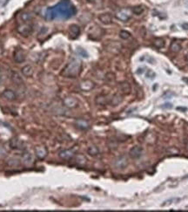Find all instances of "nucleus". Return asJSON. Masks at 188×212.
I'll return each instance as SVG.
<instances>
[{
    "mask_svg": "<svg viewBox=\"0 0 188 212\" xmlns=\"http://www.w3.org/2000/svg\"><path fill=\"white\" fill-rule=\"evenodd\" d=\"M75 126L80 130H86L90 127L89 122L84 119H78L75 121Z\"/></svg>",
    "mask_w": 188,
    "mask_h": 212,
    "instance_id": "412c9836",
    "label": "nucleus"
},
{
    "mask_svg": "<svg viewBox=\"0 0 188 212\" xmlns=\"http://www.w3.org/2000/svg\"><path fill=\"white\" fill-rule=\"evenodd\" d=\"M63 105L67 107V108H75L78 107L79 105V101L76 98L72 97V96H66L65 98H64L63 100Z\"/></svg>",
    "mask_w": 188,
    "mask_h": 212,
    "instance_id": "1a4fd4ad",
    "label": "nucleus"
},
{
    "mask_svg": "<svg viewBox=\"0 0 188 212\" xmlns=\"http://www.w3.org/2000/svg\"><path fill=\"white\" fill-rule=\"evenodd\" d=\"M140 71H138V73H142L143 72V68H141V69H139Z\"/></svg>",
    "mask_w": 188,
    "mask_h": 212,
    "instance_id": "ea45409f",
    "label": "nucleus"
},
{
    "mask_svg": "<svg viewBox=\"0 0 188 212\" xmlns=\"http://www.w3.org/2000/svg\"><path fill=\"white\" fill-rule=\"evenodd\" d=\"M119 37L122 40H128L129 38L131 37V33L129 31H127L122 30L120 31V32H119Z\"/></svg>",
    "mask_w": 188,
    "mask_h": 212,
    "instance_id": "2f4dec72",
    "label": "nucleus"
},
{
    "mask_svg": "<svg viewBox=\"0 0 188 212\" xmlns=\"http://www.w3.org/2000/svg\"><path fill=\"white\" fill-rule=\"evenodd\" d=\"M21 164V159H19V158H10L8 161H7V165L10 166V167H12V168H16V167H19L20 166Z\"/></svg>",
    "mask_w": 188,
    "mask_h": 212,
    "instance_id": "a878e982",
    "label": "nucleus"
},
{
    "mask_svg": "<svg viewBox=\"0 0 188 212\" xmlns=\"http://www.w3.org/2000/svg\"><path fill=\"white\" fill-rule=\"evenodd\" d=\"M153 46L158 49H161L165 46V40L161 38H156L153 40Z\"/></svg>",
    "mask_w": 188,
    "mask_h": 212,
    "instance_id": "c85d7f7f",
    "label": "nucleus"
},
{
    "mask_svg": "<svg viewBox=\"0 0 188 212\" xmlns=\"http://www.w3.org/2000/svg\"><path fill=\"white\" fill-rule=\"evenodd\" d=\"M132 10V12H133L134 14H136V15H140V14H142V13L144 12L145 9H144V7H143L142 5H137V6H134Z\"/></svg>",
    "mask_w": 188,
    "mask_h": 212,
    "instance_id": "7c9ffc66",
    "label": "nucleus"
},
{
    "mask_svg": "<svg viewBox=\"0 0 188 212\" xmlns=\"http://www.w3.org/2000/svg\"><path fill=\"white\" fill-rule=\"evenodd\" d=\"M2 96H3L5 100H7V101H13L17 99V95H16L15 92L10 90V89H6V90H4V91L3 92V93H2Z\"/></svg>",
    "mask_w": 188,
    "mask_h": 212,
    "instance_id": "aec40b11",
    "label": "nucleus"
},
{
    "mask_svg": "<svg viewBox=\"0 0 188 212\" xmlns=\"http://www.w3.org/2000/svg\"><path fill=\"white\" fill-rule=\"evenodd\" d=\"M80 34V27L78 25L72 24L69 26V35L71 40L77 39Z\"/></svg>",
    "mask_w": 188,
    "mask_h": 212,
    "instance_id": "2eb2a0df",
    "label": "nucleus"
},
{
    "mask_svg": "<svg viewBox=\"0 0 188 212\" xmlns=\"http://www.w3.org/2000/svg\"><path fill=\"white\" fill-rule=\"evenodd\" d=\"M10 79L12 82L18 86H22L24 84V81L22 79V77L19 75V72H11V74H10Z\"/></svg>",
    "mask_w": 188,
    "mask_h": 212,
    "instance_id": "4be33fe9",
    "label": "nucleus"
},
{
    "mask_svg": "<svg viewBox=\"0 0 188 212\" xmlns=\"http://www.w3.org/2000/svg\"><path fill=\"white\" fill-rule=\"evenodd\" d=\"M142 154H143V149L139 146H135L132 148L131 150L129 151V155L132 159H139L142 156Z\"/></svg>",
    "mask_w": 188,
    "mask_h": 212,
    "instance_id": "ddd939ff",
    "label": "nucleus"
},
{
    "mask_svg": "<svg viewBox=\"0 0 188 212\" xmlns=\"http://www.w3.org/2000/svg\"><path fill=\"white\" fill-rule=\"evenodd\" d=\"M106 49L112 54H118L122 49V45L118 41H111L106 46Z\"/></svg>",
    "mask_w": 188,
    "mask_h": 212,
    "instance_id": "0eeeda50",
    "label": "nucleus"
},
{
    "mask_svg": "<svg viewBox=\"0 0 188 212\" xmlns=\"http://www.w3.org/2000/svg\"><path fill=\"white\" fill-rule=\"evenodd\" d=\"M99 21L104 25H111L112 23V16L110 13H102L99 16Z\"/></svg>",
    "mask_w": 188,
    "mask_h": 212,
    "instance_id": "a211bd4d",
    "label": "nucleus"
},
{
    "mask_svg": "<svg viewBox=\"0 0 188 212\" xmlns=\"http://www.w3.org/2000/svg\"><path fill=\"white\" fill-rule=\"evenodd\" d=\"M132 10L130 8H121L116 13V18L120 21L123 22H126L128 21L132 16Z\"/></svg>",
    "mask_w": 188,
    "mask_h": 212,
    "instance_id": "20e7f679",
    "label": "nucleus"
},
{
    "mask_svg": "<svg viewBox=\"0 0 188 212\" xmlns=\"http://www.w3.org/2000/svg\"><path fill=\"white\" fill-rule=\"evenodd\" d=\"M104 34V30L99 26L97 25H94L90 27L89 31H88V37L91 40H99Z\"/></svg>",
    "mask_w": 188,
    "mask_h": 212,
    "instance_id": "7ed1b4c3",
    "label": "nucleus"
},
{
    "mask_svg": "<svg viewBox=\"0 0 188 212\" xmlns=\"http://www.w3.org/2000/svg\"><path fill=\"white\" fill-rule=\"evenodd\" d=\"M20 18H21V20L23 21V23H30L32 16L30 12H23L21 13Z\"/></svg>",
    "mask_w": 188,
    "mask_h": 212,
    "instance_id": "cd10ccee",
    "label": "nucleus"
},
{
    "mask_svg": "<svg viewBox=\"0 0 188 212\" xmlns=\"http://www.w3.org/2000/svg\"><path fill=\"white\" fill-rule=\"evenodd\" d=\"M4 81V75H3V74H0V85H2Z\"/></svg>",
    "mask_w": 188,
    "mask_h": 212,
    "instance_id": "4c0bfd02",
    "label": "nucleus"
},
{
    "mask_svg": "<svg viewBox=\"0 0 188 212\" xmlns=\"http://www.w3.org/2000/svg\"><path fill=\"white\" fill-rule=\"evenodd\" d=\"M59 156L62 160H71L74 156V151L72 149H64L59 153Z\"/></svg>",
    "mask_w": 188,
    "mask_h": 212,
    "instance_id": "dca6fc26",
    "label": "nucleus"
},
{
    "mask_svg": "<svg viewBox=\"0 0 188 212\" xmlns=\"http://www.w3.org/2000/svg\"><path fill=\"white\" fill-rule=\"evenodd\" d=\"M187 60H188V54H187Z\"/></svg>",
    "mask_w": 188,
    "mask_h": 212,
    "instance_id": "79ce46f5",
    "label": "nucleus"
},
{
    "mask_svg": "<svg viewBox=\"0 0 188 212\" xmlns=\"http://www.w3.org/2000/svg\"><path fill=\"white\" fill-rule=\"evenodd\" d=\"M106 80L108 81H112L115 80V75H114V73H112V72H108V73H106Z\"/></svg>",
    "mask_w": 188,
    "mask_h": 212,
    "instance_id": "72a5a7b5",
    "label": "nucleus"
},
{
    "mask_svg": "<svg viewBox=\"0 0 188 212\" xmlns=\"http://www.w3.org/2000/svg\"><path fill=\"white\" fill-rule=\"evenodd\" d=\"M119 90L121 91V93H124V94H129L132 91V87L127 81L120 82L119 84Z\"/></svg>",
    "mask_w": 188,
    "mask_h": 212,
    "instance_id": "6ab92c4d",
    "label": "nucleus"
},
{
    "mask_svg": "<svg viewBox=\"0 0 188 212\" xmlns=\"http://www.w3.org/2000/svg\"><path fill=\"white\" fill-rule=\"evenodd\" d=\"M108 145H109L110 149H115L118 148V143H117V141H115V140H110L109 142H108Z\"/></svg>",
    "mask_w": 188,
    "mask_h": 212,
    "instance_id": "473e14b6",
    "label": "nucleus"
},
{
    "mask_svg": "<svg viewBox=\"0 0 188 212\" xmlns=\"http://www.w3.org/2000/svg\"><path fill=\"white\" fill-rule=\"evenodd\" d=\"M22 73L25 77H30L33 74V67L30 65H26L22 68Z\"/></svg>",
    "mask_w": 188,
    "mask_h": 212,
    "instance_id": "b1692460",
    "label": "nucleus"
},
{
    "mask_svg": "<svg viewBox=\"0 0 188 212\" xmlns=\"http://www.w3.org/2000/svg\"><path fill=\"white\" fill-rule=\"evenodd\" d=\"M182 27H183L185 30H188V23H184V24H182Z\"/></svg>",
    "mask_w": 188,
    "mask_h": 212,
    "instance_id": "58836bf2",
    "label": "nucleus"
},
{
    "mask_svg": "<svg viewBox=\"0 0 188 212\" xmlns=\"http://www.w3.org/2000/svg\"><path fill=\"white\" fill-rule=\"evenodd\" d=\"M17 31L22 36H28L33 31V25L31 23H23L18 26Z\"/></svg>",
    "mask_w": 188,
    "mask_h": 212,
    "instance_id": "423d86ee",
    "label": "nucleus"
},
{
    "mask_svg": "<svg viewBox=\"0 0 188 212\" xmlns=\"http://www.w3.org/2000/svg\"><path fill=\"white\" fill-rule=\"evenodd\" d=\"M172 105L171 103H166L164 105H162V108H172Z\"/></svg>",
    "mask_w": 188,
    "mask_h": 212,
    "instance_id": "e433bc0d",
    "label": "nucleus"
},
{
    "mask_svg": "<svg viewBox=\"0 0 188 212\" xmlns=\"http://www.w3.org/2000/svg\"><path fill=\"white\" fill-rule=\"evenodd\" d=\"M82 68V64L79 60L73 59L66 65V66L61 72V75L66 78H76L79 76Z\"/></svg>",
    "mask_w": 188,
    "mask_h": 212,
    "instance_id": "f03ea898",
    "label": "nucleus"
},
{
    "mask_svg": "<svg viewBox=\"0 0 188 212\" xmlns=\"http://www.w3.org/2000/svg\"><path fill=\"white\" fill-rule=\"evenodd\" d=\"M79 87L82 91L89 92L95 87V83L91 80H84L80 82Z\"/></svg>",
    "mask_w": 188,
    "mask_h": 212,
    "instance_id": "9b49d317",
    "label": "nucleus"
},
{
    "mask_svg": "<svg viewBox=\"0 0 188 212\" xmlns=\"http://www.w3.org/2000/svg\"><path fill=\"white\" fill-rule=\"evenodd\" d=\"M181 49H182V46L178 42H177V41L172 42V44L170 46V50L172 51V52H178Z\"/></svg>",
    "mask_w": 188,
    "mask_h": 212,
    "instance_id": "bb28decb",
    "label": "nucleus"
},
{
    "mask_svg": "<svg viewBox=\"0 0 188 212\" xmlns=\"http://www.w3.org/2000/svg\"><path fill=\"white\" fill-rule=\"evenodd\" d=\"M9 145L12 149H24L25 143L19 137H13L9 141Z\"/></svg>",
    "mask_w": 188,
    "mask_h": 212,
    "instance_id": "9d476101",
    "label": "nucleus"
},
{
    "mask_svg": "<svg viewBox=\"0 0 188 212\" xmlns=\"http://www.w3.org/2000/svg\"><path fill=\"white\" fill-rule=\"evenodd\" d=\"M155 76H156V74H155L154 72H152V71L150 70V69L147 70V72H146V78L152 80V79H153V78H155Z\"/></svg>",
    "mask_w": 188,
    "mask_h": 212,
    "instance_id": "f704fd0d",
    "label": "nucleus"
},
{
    "mask_svg": "<svg viewBox=\"0 0 188 212\" xmlns=\"http://www.w3.org/2000/svg\"><path fill=\"white\" fill-rule=\"evenodd\" d=\"M87 153L89 154L91 156H97L99 154V149L98 147L96 146H91L87 149Z\"/></svg>",
    "mask_w": 188,
    "mask_h": 212,
    "instance_id": "c756f323",
    "label": "nucleus"
},
{
    "mask_svg": "<svg viewBox=\"0 0 188 212\" xmlns=\"http://www.w3.org/2000/svg\"><path fill=\"white\" fill-rule=\"evenodd\" d=\"M75 162L79 166H85L87 162V159L85 155H78L75 156Z\"/></svg>",
    "mask_w": 188,
    "mask_h": 212,
    "instance_id": "393cba45",
    "label": "nucleus"
},
{
    "mask_svg": "<svg viewBox=\"0 0 188 212\" xmlns=\"http://www.w3.org/2000/svg\"><path fill=\"white\" fill-rule=\"evenodd\" d=\"M13 59L17 63H22L25 60V53L22 48H17L14 51Z\"/></svg>",
    "mask_w": 188,
    "mask_h": 212,
    "instance_id": "4468645a",
    "label": "nucleus"
},
{
    "mask_svg": "<svg viewBox=\"0 0 188 212\" xmlns=\"http://www.w3.org/2000/svg\"><path fill=\"white\" fill-rule=\"evenodd\" d=\"M78 52H79V54H80V55H82L83 57H85V58H86V57L88 56L87 52L84 50V49H82V48H78Z\"/></svg>",
    "mask_w": 188,
    "mask_h": 212,
    "instance_id": "c9c22d12",
    "label": "nucleus"
},
{
    "mask_svg": "<svg viewBox=\"0 0 188 212\" xmlns=\"http://www.w3.org/2000/svg\"><path fill=\"white\" fill-rule=\"evenodd\" d=\"M34 152H35V155L39 160L45 159L47 155V153H48L47 149L45 146H37V147H35Z\"/></svg>",
    "mask_w": 188,
    "mask_h": 212,
    "instance_id": "f8f14e48",
    "label": "nucleus"
},
{
    "mask_svg": "<svg viewBox=\"0 0 188 212\" xmlns=\"http://www.w3.org/2000/svg\"><path fill=\"white\" fill-rule=\"evenodd\" d=\"M21 163L25 167H30L34 163V156L30 152H25L21 156Z\"/></svg>",
    "mask_w": 188,
    "mask_h": 212,
    "instance_id": "6e6552de",
    "label": "nucleus"
},
{
    "mask_svg": "<svg viewBox=\"0 0 188 212\" xmlns=\"http://www.w3.org/2000/svg\"><path fill=\"white\" fill-rule=\"evenodd\" d=\"M77 12L76 7L70 0H62L56 5L50 7L45 10V19L46 20L54 19H67L73 17Z\"/></svg>",
    "mask_w": 188,
    "mask_h": 212,
    "instance_id": "f257e3e1",
    "label": "nucleus"
},
{
    "mask_svg": "<svg viewBox=\"0 0 188 212\" xmlns=\"http://www.w3.org/2000/svg\"><path fill=\"white\" fill-rule=\"evenodd\" d=\"M129 164L128 158L126 157V155H121L118 156L115 160H114V167L119 169V170H123L125 169Z\"/></svg>",
    "mask_w": 188,
    "mask_h": 212,
    "instance_id": "39448f33",
    "label": "nucleus"
},
{
    "mask_svg": "<svg viewBox=\"0 0 188 212\" xmlns=\"http://www.w3.org/2000/svg\"><path fill=\"white\" fill-rule=\"evenodd\" d=\"M86 1H88V2H94L95 0H86Z\"/></svg>",
    "mask_w": 188,
    "mask_h": 212,
    "instance_id": "a19ab883",
    "label": "nucleus"
},
{
    "mask_svg": "<svg viewBox=\"0 0 188 212\" xmlns=\"http://www.w3.org/2000/svg\"><path fill=\"white\" fill-rule=\"evenodd\" d=\"M122 101H123V96L119 93H115L110 98L109 104L112 107H116L119 105Z\"/></svg>",
    "mask_w": 188,
    "mask_h": 212,
    "instance_id": "f3484780",
    "label": "nucleus"
},
{
    "mask_svg": "<svg viewBox=\"0 0 188 212\" xmlns=\"http://www.w3.org/2000/svg\"><path fill=\"white\" fill-rule=\"evenodd\" d=\"M95 102L97 105L99 106H106L109 103V100L106 98V95H103V94H100L98 95L95 99Z\"/></svg>",
    "mask_w": 188,
    "mask_h": 212,
    "instance_id": "5701e85b",
    "label": "nucleus"
}]
</instances>
